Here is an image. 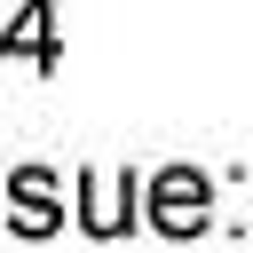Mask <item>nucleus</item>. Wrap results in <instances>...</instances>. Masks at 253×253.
I'll use <instances>...</instances> for the list:
<instances>
[{
	"mask_svg": "<svg viewBox=\"0 0 253 253\" xmlns=\"http://www.w3.org/2000/svg\"><path fill=\"white\" fill-rule=\"evenodd\" d=\"M213 221V182L198 174V166H166L158 182H150V229H166V237H198Z\"/></svg>",
	"mask_w": 253,
	"mask_h": 253,
	"instance_id": "obj_1",
	"label": "nucleus"
},
{
	"mask_svg": "<svg viewBox=\"0 0 253 253\" xmlns=\"http://www.w3.org/2000/svg\"><path fill=\"white\" fill-rule=\"evenodd\" d=\"M134 206H142V182L134 174H79V221L95 237H126L134 229Z\"/></svg>",
	"mask_w": 253,
	"mask_h": 253,
	"instance_id": "obj_2",
	"label": "nucleus"
},
{
	"mask_svg": "<svg viewBox=\"0 0 253 253\" xmlns=\"http://www.w3.org/2000/svg\"><path fill=\"white\" fill-rule=\"evenodd\" d=\"M8 221H16L24 237H55V229H63V198H55V174H47V166H24V174L8 182Z\"/></svg>",
	"mask_w": 253,
	"mask_h": 253,
	"instance_id": "obj_3",
	"label": "nucleus"
},
{
	"mask_svg": "<svg viewBox=\"0 0 253 253\" xmlns=\"http://www.w3.org/2000/svg\"><path fill=\"white\" fill-rule=\"evenodd\" d=\"M47 16H55V0H24V16L0 32V47H8V55H32V63H55V32H47Z\"/></svg>",
	"mask_w": 253,
	"mask_h": 253,
	"instance_id": "obj_4",
	"label": "nucleus"
}]
</instances>
